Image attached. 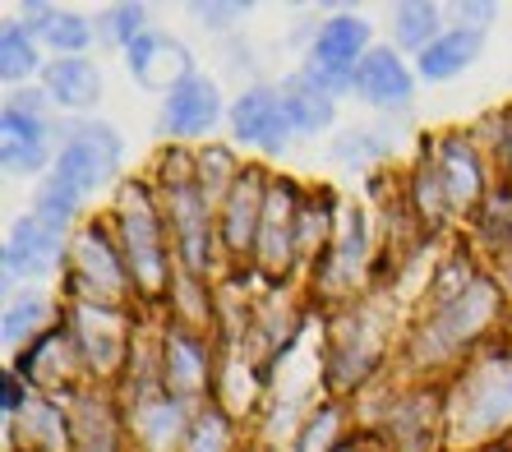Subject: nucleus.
I'll use <instances>...</instances> for the list:
<instances>
[{
  "label": "nucleus",
  "mask_w": 512,
  "mask_h": 452,
  "mask_svg": "<svg viewBox=\"0 0 512 452\" xmlns=\"http://www.w3.org/2000/svg\"><path fill=\"white\" fill-rule=\"evenodd\" d=\"M439 180H443V190H448V203H453V208H462V203L476 199L480 176H476V157H471L466 143H448V148H443Z\"/></svg>",
  "instance_id": "6ab92c4d"
},
{
  "label": "nucleus",
  "mask_w": 512,
  "mask_h": 452,
  "mask_svg": "<svg viewBox=\"0 0 512 452\" xmlns=\"http://www.w3.org/2000/svg\"><path fill=\"white\" fill-rule=\"evenodd\" d=\"M489 310H494V291H489V286H480V282L466 286L462 296L448 300L439 319L429 323V333L420 337V356H425V360L448 356L453 346H462L466 337H471L480 323L489 319Z\"/></svg>",
  "instance_id": "20e7f679"
},
{
  "label": "nucleus",
  "mask_w": 512,
  "mask_h": 452,
  "mask_svg": "<svg viewBox=\"0 0 512 452\" xmlns=\"http://www.w3.org/2000/svg\"><path fill=\"white\" fill-rule=\"evenodd\" d=\"M79 342H84V356L97 369H111L120 356V319L107 310H97V305H84L79 310Z\"/></svg>",
  "instance_id": "4468645a"
},
{
  "label": "nucleus",
  "mask_w": 512,
  "mask_h": 452,
  "mask_svg": "<svg viewBox=\"0 0 512 452\" xmlns=\"http://www.w3.org/2000/svg\"><path fill=\"white\" fill-rule=\"evenodd\" d=\"M84 416H88V452H111L107 416H102V411H97L93 402H84Z\"/></svg>",
  "instance_id": "c85d7f7f"
},
{
  "label": "nucleus",
  "mask_w": 512,
  "mask_h": 452,
  "mask_svg": "<svg viewBox=\"0 0 512 452\" xmlns=\"http://www.w3.org/2000/svg\"><path fill=\"white\" fill-rule=\"evenodd\" d=\"M79 273H84V282L93 286V291H102V296H116L120 291V268L116 259H111L107 240L97 236V231H88V236H79Z\"/></svg>",
  "instance_id": "a211bd4d"
},
{
  "label": "nucleus",
  "mask_w": 512,
  "mask_h": 452,
  "mask_svg": "<svg viewBox=\"0 0 512 452\" xmlns=\"http://www.w3.org/2000/svg\"><path fill=\"white\" fill-rule=\"evenodd\" d=\"M282 107L300 134H314L333 120V93L314 84L310 74H300V79H291V84L282 88Z\"/></svg>",
  "instance_id": "ddd939ff"
},
{
  "label": "nucleus",
  "mask_w": 512,
  "mask_h": 452,
  "mask_svg": "<svg viewBox=\"0 0 512 452\" xmlns=\"http://www.w3.org/2000/svg\"><path fill=\"white\" fill-rule=\"evenodd\" d=\"M434 24H439V10H434V5H402V10H397V42L425 51Z\"/></svg>",
  "instance_id": "4be33fe9"
},
{
  "label": "nucleus",
  "mask_w": 512,
  "mask_h": 452,
  "mask_svg": "<svg viewBox=\"0 0 512 452\" xmlns=\"http://www.w3.org/2000/svg\"><path fill=\"white\" fill-rule=\"evenodd\" d=\"M171 203H176L180 231H185V259H190V268H203V199L190 185H176Z\"/></svg>",
  "instance_id": "412c9836"
},
{
  "label": "nucleus",
  "mask_w": 512,
  "mask_h": 452,
  "mask_svg": "<svg viewBox=\"0 0 512 452\" xmlns=\"http://www.w3.org/2000/svg\"><path fill=\"white\" fill-rule=\"evenodd\" d=\"M356 84L374 107H402L406 97H411V74L402 70V60L393 51H370V56L360 60Z\"/></svg>",
  "instance_id": "9b49d317"
},
{
  "label": "nucleus",
  "mask_w": 512,
  "mask_h": 452,
  "mask_svg": "<svg viewBox=\"0 0 512 452\" xmlns=\"http://www.w3.org/2000/svg\"><path fill=\"white\" fill-rule=\"evenodd\" d=\"M231 125H236V134L245 143H259L268 153H277L286 143V134L296 130L282 107V93H268V88H254V93L240 97L236 111H231Z\"/></svg>",
  "instance_id": "423d86ee"
},
{
  "label": "nucleus",
  "mask_w": 512,
  "mask_h": 452,
  "mask_svg": "<svg viewBox=\"0 0 512 452\" xmlns=\"http://www.w3.org/2000/svg\"><path fill=\"white\" fill-rule=\"evenodd\" d=\"M167 365H171V374H176V383L180 388H194L199 383V351H194L185 337H176V342L167 346Z\"/></svg>",
  "instance_id": "bb28decb"
},
{
  "label": "nucleus",
  "mask_w": 512,
  "mask_h": 452,
  "mask_svg": "<svg viewBox=\"0 0 512 452\" xmlns=\"http://www.w3.org/2000/svg\"><path fill=\"white\" fill-rule=\"evenodd\" d=\"M476 51H480V33H448L420 51V74L425 79H453L457 70H466L476 60Z\"/></svg>",
  "instance_id": "2eb2a0df"
},
{
  "label": "nucleus",
  "mask_w": 512,
  "mask_h": 452,
  "mask_svg": "<svg viewBox=\"0 0 512 452\" xmlns=\"http://www.w3.org/2000/svg\"><path fill=\"white\" fill-rule=\"evenodd\" d=\"M130 70L143 88H180L190 79V51L162 33H143L130 47Z\"/></svg>",
  "instance_id": "0eeeda50"
},
{
  "label": "nucleus",
  "mask_w": 512,
  "mask_h": 452,
  "mask_svg": "<svg viewBox=\"0 0 512 452\" xmlns=\"http://www.w3.org/2000/svg\"><path fill=\"white\" fill-rule=\"evenodd\" d=\"M365 24L360 19H333L323 24L319 42H314V60H310V79L328 93H342V88L356 84V56L365 47Z\"/></svg>",
  "instance_id": "7ed1b4c3"
},
{
  "label": "nucleus",
  "mask_w": 512,
  "mask_h": 452,
  "mask_svg": "<svg viewBox=\"0 0 512 452\" xmlns=\"http://www.w3.org/2000/svg\"><path fill=\"white\" fill-rule=\"evenodd\" d=\"M0 56H5V65H0V70H5V79H19V74H28L33 70V42H28L24 37V28H5V47H0Z\"/></svg>",
  "instance_id": "a878e982"
},
{
  "label": "nucleus",
  "mask_w": 512,
  "mask_h": 452,
  "mask_svg": "<svg viewBox=\"0 0 512 452\" xmlns=\"http://www.w3.org/2000/svg\"><path fill=\"white\" fill-rule=\"evenodd\" d=\"M222 448H227V429H222V420L203 416L199 429H194V448L190 452H222Z\"/></svg>",
  "instance_id": "cd10ccee"
},
{
  "label": "nucleus",
  "mask_w": 512,
  "mask_h": 452,
  "mask_svg": "<svg viewBox=\"0 0 512 452\" xmlns=\"http://www.w3.org/2000/svg\"><path fill=\"white\" fill-rule=\"evenodd\" d=\"M139 425H143V434H148L153 448H167V443L176 439V429H180V411L171 402H148L139 411Z\"/></svg>",
  "instance_id": "b1692460"
},
{
  "label": "nucleus",
  "mask_w": 512,
  "mask_h": 452,
  "mask_svg": "<svg viewBox=\"0 0 512 452\" xmlns=\"http://www.w3.org/2000/svg\"><path fill=\"white\" fill-rule=\"evenodd\" d=\"M47 319V300L42 296H24V300H14L10 310H5V342H19V337H28L37 328V323Z\"/></svg>",
  "instance_id": "393cba45"
},
{
  "label": "nucleus",
  "mask_w": 512,
  "mask_h": 452,
  "mask_svg": "<svg viewBox=\"0 0 512 452\" xmlns=\"http://www.w3.org/2000/svg\"><path fill=\"white\" fill-rule=\"evenodd\" d=\"M47 88L65 107H88V102H97V93H102V79H97V70L88 60H56L47 70Z\"/></svg>",
  "instance_id": "dca6fc26"
},
{
  "label": "nucleus",
  "mask_w": 512,
  "mask_h": 452,
  "mask_svg": "<svg viewBox=\"0 0 512 452\" xmlns=\"http://www.w3.org/2000/svg\"><path fill=\"white\" fill-rule=\"evenodd\" d=\"M139 24H143V10H134V5H125V10H116V14H111V33H116V37H125V42H130V47H134V42H139Z\"/></svg>",
  "instance_id": "c756f323"
},
{
  "label": "nucleus",
  "mask_w": 512,
  "mask_h": 452,
  "mask_svg": "<svg viewBox=\"0 0 512 452\" xmlns=\"http://www.w3.org/2000/svg\"><path fill=\"white\" fill-rule=\"evenodd\" d=\"M503 425H512V360H485L466 374L453 397L457 443L485 439Z\"/></svg>",
  "instance_id": "f257e3e1"
},
{
  "label": "nucleus",
  "mask_w": 512,
  "mask_h": 452,
  "mask_svg": "<svg viewBox=\"0 0 512 452\" xmlns=\"http://www.w3.org/2000/svg\"><path fill=\"white\" fill-rule=\"evenodd\" d=\"M217 120V88L199 74H190L180 88L167 93V111H162V125L171 134H203Z\"/></svg>",
  "instance_id": "9d476101"
},
{
  "label": "nucleus",
  "mask_w": 512,
  "mask_h": 452,
  "mask_svg": "<svg viewBox=\"0 0 512 452\" xmlns=\"http://www.w3.org/2000/svg\"><path fill=\"white\" fill-rule=\"evenodd\" d=\"M37 33L47 37L51 47H65V51H79L88 42V24L79 19V14H42V24H37Z\"/></svg>",
  "instance_id": "5701e85b"
},
{
  "label": "nucleus",
  "mask_w": 512,
  "mask_h": 452,
  "mask_svg": "<svg viewBox=\"0 0 512 452\" xmlns=\"http://www.w3.org/2000/svg\"><path fill=\"white\" fill-rule=\"evenodd\" d=\"M508 157H512V134H508Z\"/></svg>",
  "instance_id": "72a5a7b5"
},
{
  "label": "nucleus",
  "mask_w": 512,
  "mask_h": 452,
  "mask_svg": "<svg viewBox=\"0 0 512 452\" xmlns=\"http://www.w3.org/2000/svg\"><path fill=\"white\" fill-rule=\"evenodd\" d=\"M263 217H268V226H263V236H259L263 263H268V268H282V263L291 259V245H296V236H291V194L286 190L268 194V199H263Z\"/></svg>",
  "instance_id": "f3484780"
},
{
  "label": "nucleus",
  "mask_w": 512,
  "mask_h": 452,
  "mask_svg": "<svg viewBox=\"0 0 512 452\" xmlns=\"http://www.w3.org/2000/svg\"><path fill=\"white\" fill-rule=\"evenodd\" d=\"M116 162H120L116 134L107 125H79L56 162V180H65L74 194H88L116 171Z\"/></svg>",
  "instance_id": "f03ea898"
},
{
  "label": "nucleus",
  "mask_w": 512,
  "mask_h": 452,
  "mask_svg": "<svg viewBox=\"0 0 512 452\" xmlns=\"http://www.w3.org/2000/svg\"><path fill=\"white\" fill-rule=\"evenodd\" d=\"M194 14H203V19H240L245 5H194Z\"/></svg>",
  "instance_id": "2f4dec72"
},
{
  "label": "nucleus",
  "mask_w": 512,
  "mask_h": 452,
  "mask_svg": "<svg viewBox=\"0 0 512 452\" xmlns=\"http://www.w3.org/2000/svg\"><path fill=\"white\" fill-rule=\"evenodd\" d=\"M333 411H323L319 416V425H314V434H310V443H305V452H314V448H323V443H328V434H333Z\"/></svg>",
  "instance_id": "7c9ffc66"
},
{
  "label": "nucleus",
  "mask_w": 512,
  "mask_h": 452,
  "mask_svg": "<svg viewBox=\"0 0 512 452\" xmlns=\"http://www.w3.org/2000/svg\"><path fill=\"white\" fill-rule=\"evenodd\" d=\"M254 217H259V180L245 176L231 185V213H227V240L231 245H250L254 236Z\"/></svg>",
  "instance_id": "aec40b11"
},
{
  "label": "nucleus",
  "mask_w": 512,
  "mask_h": 452,
  "mask_svg": "<svg viewBox=\"0 0 512 452\" xmlns=\"http://www.w3.org/2000/svg\"><path fill=\"white\" fill-rule=\"evenodd\" d=\"M457 14H462V19H485V14H494V10H489V5H457Z\"/></svg>",
  "instance_id": "473e14b6"
},
{
  "label": "nucleus",
  "mask_w": 512,
  "mask_h": 452,
  "mask_svg": "<svg viewBox=\"0 0 512 452\" xmlns=\"http://www.w3.org/2000/svg\"><path fill=\"white\" fill-rule=\"evenodd\" d=\"M42 162H47V125L33 111L10 107L5 111V167L37 171Z\"/></svg>",
  "instance_id": "f8f14e48"
},
{
  "label": "nucleus",
  "mask_w": 512,
  "mask_h": 452,
  "mask_svg": "<svg viewBox=\"0 0 512 452\" xmlns=\"http://www.w3.org/2000/svg\"><path fill=\"white\" fill-rule=\"evenodd\" d=\"M60 231H65L60 222H51V217H42V213H28L10 236L5 273L19 277V273H42V268H51L60 254Z\"/></svg>",
  "instance_id": "6e6552de"
},
{
  "label": "nucleus",
  "mask_w": 512,
  "mask_h": 452,
  "mask_svg": "<svg viewBox=\"0 0 512 452\" xmlns=\"http://www.w3.org/2000/svg\"><path fill=\"white\" fill-rule=\"evenodd\" d=\"M125 245H130L134 273L143 286L162 282V245H157V222L143 190H125Z\"/></svg>",
  "instance_id": "1a4fd4ad"
},
{
  "label": "nucleus",
  "mask_w": 512,
  "mask_h": 452,
  "mask_svg": "<svg viewBox=\"0 0 512 452\" xmlns=\"http://www.w3.org/2000/svg\"><path fill=\"white\" fill-rule=\"evenodd\" d=\"M314 379H319V369H314V333H300V342L291 346L277 365V411H273V434H291L296 416L305 411L314 393Z\"/></svg>",
  "instance_id": "39448f33"
}]
</instances>
